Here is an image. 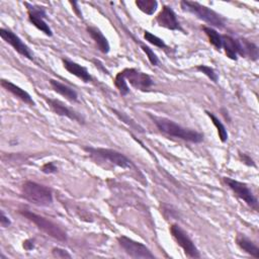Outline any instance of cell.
Segmentation results:
<instances>
[{"label":"cell","mask_w":259,"mask_h":259,"mask_svg":"<svg viewBox=\"0 0 259 259\" xmlns=\"http://www.w3.org/2000/svg\"><path fill=\"white\" fill-rule=\"evenodd\" d=\"M153 120L160 132L170 137L179 138L191 143H200L203 140L202 134L191 128L183 127L171 119L165 117H153Z\"/></svg>","instance_id":"1"},{"label":"cell","mask_w":259,"mask_h":259,"mask_svg":"<svg viewBox=\"0 0 259 259\" xmlns=\"http://www.w3.org/2000/svg\"><path fill=\"white\" fill-rule=\"evenodd\" d=\"M21 195L27 201L38 206H48L53 202L51 188L34 181H25L22 184Z\"/></svg>","instance_id":"2"},{"label":"cell","mask_w":259,"mask_h":259,"mask_svg":"<svg viewBox=\"0 0 259 259\" xmlns=\"http://www.w3.org/2000/svg\"><path fill=\"white\" fill-rule=\"evenodd\" d=\"M19 213L21 215H23L24 218H26L28 221L32 222L39 230H41L44 233H46L50 237H52L58 241H61V242L67 241L66 231L63 228H61L59 225H57L56 223L50 221L49 219H47L42 215L31 212L27 209H21V210H19Z\"/></svg>","instance_id":"3"},{"label":"cell","mask_w":259,"mask_h":259,"mask_svg":"<svg viewBox=\"0 0 259 259\" xmlns=\"http://www.w3.org/2000/svg\"><path fill=\"white\" fill-rule=\"evenodd\" d=\"M180 5L184 11L192 13L197 18L203 20L204 22L212 26H215L219 28H223L225 26V18L206 6H203L197 2L186 1V0L181 1Z\"/></svg>","instance_id":"4"},{"label":"cell","mask_w":259,"mask_h":259,"mask_svg":"<svg viewBox=\"0 0 259 259\" xmlns=\"http://www.w3.org/2000/svg\"><path fill=\"white\" fill-rule=\"evenodd\" d=\"M84 149L91 156L100 158L104 161H107V162L117 166V167L127 169V168H132L134 166L133 162L126 156H124L122 153L117 152L115 150L104 149V148H89V147H85Z\"/></svg>","instance_id":"5"},{"label":"cell","mask_w":259,"mask_h":259,"mask_svg":"<svg viewBox=\"0 0 259 259\" xmlns=\"http://www.w3.org/2000/svg\"><path fill=\"white\" fill-rule=\"evenodd\" d=\"M170 232H171V235L173 236V238L175 239V241L177 242V244L183 249L186 256H188L189 258H199L200 257L199 251L196 248V246L194 245L193 241L189 238L187 233H185V231L180 228V226L175 225V224L172 225L170 227Z\"/></svg>","instance_id":"6"},{"label":"cell","mask_w":259,"mask_h":259,"mask_svg":"<svg viewBox=\"0 0 259 259\" xmlns=\"http://www.w3.org/2000/svg\"><path fill=\"white\" fill-rule=\"evenodd\" d=\"M117 242L124 252L133 258H155L154 254H152L148 247L131 238L119 236L117 238Z\"/></svg>","instance_id":"7"},{"label":"cell","mask_w":259,"mask_h":259,"mask_svg":"<svg viewBox=\"0 0 259 259\" xmlns=\"http://www.w3.org/2000/svg\"><path fill=\"white\" fill-rule=\"evenodd\" d=\"M224 181L226 184L230 187V189L238 196L240 199L244 200L250 207L257 210L258 208V202L257 198L251 191V189L247 186V184L237 181L235 179H232L230 177H224Z\"/></svg>","instance_id":"8"},{"label":"cell","mask_w":259,"mask_h":259,"mask_svg":"<svg viewBox=\"0 0 259 259\" xmlns=\"http://www.w3.org/2000/svg\"><path fill=\"white\" fill-rule=\"evenodd\" d=\"M120 72L122 73L126 82H128L136 89L146 90L153 84V81L148 74L138 71L137 69L126 68Z\"/></svg>","instance_id":"9"},{"label":"cell","mask_w":259,"mask_h":259,"mask_svg":"<svg viewBox=\"0 0 259 259\" xmlns=\"http://www.w3.org/2000/svg\"><path fill=\"white\" fill-rule=\"evenodd\" d=\"M0 36L2 37L3 40H5L7 44H9L21 56H23L29 60L33 59L29 48L13 31H11L9 29H5V28H0Z\"/></svg>","instance_id":"10"},{"label":"cell","mask_w":259,"mask_h":259,"mask_svg":"<svg viewBox=\"0 0 259 259\" xmlns=\"http://www.w3.org/2000/svg\"><path fill=\"white\" fill-rule=\"evenodd\" d=\"M45 16L46 12L41 7H36V6H28V19L29 21L40 31H42L45 34L52 36L53 31L49 24L45 21Z\"/></svg>","instance_id":"11"},{"label":"cell","mask_w":259,"mask_h":259,"mask_svg":"<svg viewBox=\"0 0 259 259\" xmlns=\"http://www.w3.org/2000/svg\"><path fill=\"white\" fill-rule=\"evenodd\" d=\"M156 21L160 26H163L168 29H172V30L181 29L175 12L171 7L166 5L163 6L161 11L157 15Z\"/></svg>","instance_id":"12"},{"label":"cell","mask_w":259,"mask_h":259,"mask_svg":"<svg viewBox=\"0 0 259 259\" xmlns=\"http://www.w3.org/2000/svg\"><path fill=\"white\" fill-rule=\"evenodd\" d=\"M46 101L55 113H57L61 116H66V117H68L72 120H76L80 123H84V118L79 113L70 109L69 107L64 105L61 101H59L57 99H51V98H46Z\"/></svg>","instance_id":"13"},{"label":"cell","mask_w":259,"mask_h":259,"mask_svg":"<svg viewBox=\"0 0 259 259\" xmlns=\"http://www.w3.org/2000/svg\"><path fill=\"white\" fill-rule=\"evenodd\" d=\"M64 68L71 74H73L74 76L78 77L79 79H81L84 82H90L92 80V77L90 76L89 72L87 71V69L73 61H70L68 59H62Z\"/></svg>","instance_id":"14"},{"label":"cell","mask_w":259,"mask_h":259,"mask_svg":"<svg viewBox=\"0 0 259 259\" xmlns=\"http://www.w3.org/2000/svg\"><path fill=\"white\" fill-rule=\"evenodd\" d=\"M1 86L6 89L8 92H10L11 94H13L15 97H17L18 99H20L21 101H23L24 103H27L29 105H34V101L32 100L31 96L22 88H20L19 86L13 84L12 82L8 81V80H1Z\"/></svg>","instance_id":"15"},{"label":"cell","mask_w":259,"mask_h":259,"mask_svg":"<svg viewBox=\"0 0 259 259\" xmlns=\"http://www.w3.org/2000/svg\"><path fill=\"white\" fill-rule=\"evenodd\" d=\"M50 84H51L52 88L54 89V91H56L57 93L66 97L68 100L73 101V102L78 100V94L73 88H71L55 79H50Z\"/></svg>","instance_id":"16"},{"label":"cell","mask_w":259,"mask_h":259,"mask_svg":"<svg viewBox=\"0 0 259 259\" xmlns=\"http://www.w3.org/2000/svg\"><path fill=\"white\" fill-rule=\"evenodd\" d=\"M87 31L90 34V36L92 37V39L95 41L99 51L102 52L103 54H107L109 52V44H108L107 38L100 31V29H98L95 26H88Z\"/></svg>","instance_id":"17"},{"label":"cell","mask_w":259,"mask_h":259,"mask_svg":"<svg viewBox=\"0 0 259 259\" xmlns=\"http://www.w3.org/2000/svg\"><path fill=\"white\" fill-rule=\"evenodd\" d=\"M236 242L238 244V246L244 250L246 253L250 254L251 256L258 258L259 257V248L258 246L251 241L249 238H247L244 235H238L236 238Z\"/></svg>","instance_id":"18"},{"label":"cell","mask_w":259,"mask_h":259,"mask_svg":"<svg viewBox=\"0 0 259 259\" xmlns=\"http://www.w3.org/2000/svg\"><path fill=\"white\" fill-rule=\"evenodd\" d=\"M222 48L225 49L227 57L232 60H237L239 52L238 39H235L229 35H222Z\"/></svg>","instance_id":"19"},{"label":"cell","mask_w":259,"mask_h":259,"mask_svg":"<svg viewBox=\"0 0 259 259\" xmlns=\"http://www.w3.org/2000/svg\"><path fill=\"white\" fill-rule=\"evenodd\" d=\"M238 45H239L238 55L247 56L252 60H257L258 49L253 42H250L246 39H238Z\"/></svg>","instance_id":"20"},{"label":"cell","mask_w":259,"mask_h":259,"mask_svg":"<svg viewBox=\"0 0 259 259\" xmlns=\"http://www.w3.org/2000/svg\"><path fill=\"white\" fill-rule=\"evenodd\" d=\"M203 31L213 47H215L218 50L222 49V35L215 29L210 26H203Z\"/></svg>","instance_id":"21"},{"label":"cell","mask_w":259,"mask_h":259,"mask_svg":"<svg viewBox=\"0 0 259 259\" xmlns=\"http://www.w3.org/2000/svg\"><path fill=\"white\" fill-rule=\"evenodd\" d=\"M205 113L209 116V118H210V120L212 121L213 125L217 127L220 140H221L223 143H225V142L227 141V139H228V133H227V130H226L225 125L222 123V121H221L212 112L205 111Z\"/></svg>","instance_id":"22"},{"label":"cell","mask_w":259,"mask_h":259,"mask_svg":"<svg viewBox=\"0 0 259 259\" xmlns=\"http://www.w3.org/2000/svg\"><path fill=\"white\" fill-rule=\"evenodd\" d=\"M136 5L141 11L148 15H151L156 11L158 7V2L155 0H138L136 1Z\"/></svg>","instance_id":"23"},{"label":"cell","mask_w":259,"mask_h":259,"mask_svg":"<svg viewBox=\"0 0 259 259\" xmlns=\"http://www.w3.org/2000/svg\"><path fill=\"white\" fill-rule=\"evenodd\" d=\"M114 85H115V87L117 88V90L119 91V93L121 95H126L128 93V91H130L127 83H126V80L124 79V77H123L121 72L117 73V75L115 76V78H114Z\"/></svg>","instance_id":"24"},{"label":"cell","mask_w":259,"mask_h":259,"mask_svg":"<svg viewBox=\"0 0 259 259\" xmlns=\"http://www.w3.org/2000/svg\"><path fill=\"white\" fill-rule=\"evenodd\" d=\"M144 37L147 41H149L150 44L154 45L155 47H158V48H166V44L164 42V40L156 35H154L153 33H151L150 31L146 30L144 31Z\"/></svg>","instance_id":"25"},{"label":"cell","mask_w":259,"mask_h":259,"mask_svg":"<svg viewBox=\"0 0 259 259\" xmlns=\"http://www.w3.org/2000/svg\"><path fill=\"white\" fill-rule=\"evenodd\" d=\"M196 69H197L199 72H201V73H203L204 75H206L211 81L218 82V75H217V73L214 72V70H213L212 68H210V67H208V66H205V65H198V66L196 67Z\"/></svg>","instance_id":"26"},{"label":"cell","mask_w":259,"mask_h":259,"mask_svg":"<svg viewBox=\"0 0 259 259\" xmlns=\"http://www.w3.org/2000/svg\"><path fill=\"white\" fill-rule=\"evenodd\" d=\"M142 50L145 52V54L147 55L150 63L154 66H157L159 64V60H158V57L156 56V54L149 48V47H146V46H142L141 47Z\"/></svg>","instance_id":"27"},{"label":"cell","mask_w":259,"mask_h":259,"mask_svg":"<svg viewBox=\"0 0 259 259\" xmlns=\"http://www.w3.org/2000/svg\"><path fill=\"white\" fill-rule=\"evenodd\" d=\"M53 256L57 257V258H71V255L68 253V251L61 249V248H54L53 251Z\"/></svg>","instance_id":"28"},{"label":"cell","mask_w":259,"mask_h":259,"mask_svg":"<svg viewBox=\"0 0 259 259\" xmlns=\"http://www.w3.org/2000/svg\"><path fill=\"white\" fill-rule=\"evenodd\" d=\"M41 171L46 174H52V173L57 172V166L53 162H49V163H46L45 165H42Z\"/></svg>","instance_id":"29"},{"label":"cell","mask_w":259,"mask_h":259,"mask_svg":"<svg viewBox=\"0 0 259 259\" xmlns=\"http://www.w3.org/2000/svg\"><path fill=\"white\" fill-rule=\"evenodd\" d=\"M11 222L9 220V218L4 213L3 210H1V213H0V225L3 227V228H6L8 226H10Z\"/></svg>","instance_id":"30"},{"label":"cell","mask_w":259,"mask_h":259,"mask_svg":"<svg viewBox=\"0 0 259 259\" xmlns=\"http://www.w3.org/2000/svg\"><path fill=\"white\" fill-rule=\"evenodd\" d=\"M240 158H241V160H242L245 164H247V165H249V166H255L253 160H252L247 154L241 153V154H240Z\"/></svg>","instance_id":"31"},{"label":"cell","mask_w":259,"mask_h":259,"mask_svg":"<svg viewBox=\"0 0 259 259\" xmlns=\"http://www.w3.org/2000/svg\"><path fill=\"white\" fill-rule=\"evenodd\" d=\"M23 248L27 251H30L34 248V241L32 239H27L25 241H23V244H22Z\"/></svg>","instance_id":"32"},{"label":"cell","mask_w":259,"mask_h":259,"mask_svg":"<svg viewBox=\"0 0 259 259\" xmlns=\"http://www.w3.org/2000/svg\"><path fill=\"white\" fill-rule=\"evenodd\" d=\"M71 4L73 5V6H75L74 7V10H75V12L78 14V17H80V18H82V13L78 10V7H76V5H77V3L76 2H71Z\"/></svg>","instance_id":"33"}]
</instances>
